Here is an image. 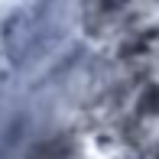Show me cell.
<instances>
[{
  "instance_id": "1",
  "label": "cell",
  "mask_w": 159,
  "mask_h": 159,
  "mask_svg": "<svg viewBox=\"0 0 159 159\" xmlns=\"http://www.w3.org/2000/svg\"><path fill=\"white\" fill-rule=\"evenodd\" d=\"M3 7H7V0H0V13H3ZM0 23H3V20H0Z\"/></svg>"
}]
</instances>
